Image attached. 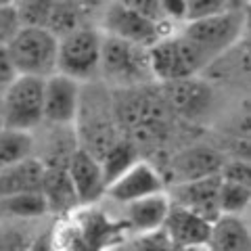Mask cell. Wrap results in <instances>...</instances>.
<instances>
[{"instance_id": "1", "label": "cell", "mask_w": 251, "mask_h": 251, "mask_svg": "<svg viewBox=\"0 0 251 251\" xmlns=\"http://www.w3.org/2000/svg\"><path fill=\"white\" fill-rule=\"evenodd\" d=\"M247 6L234 2L230 9L216 13L211 17L188 21L182 25V34L188 42L205 54L209 63L226 50H232L245 34L247 27Z\"/></svg>"}, {"instance_id": "2", "label": "cell", "mask_w": 251, "mask_h": 251, "mask_svg": "<svg viewBox=\"0 0 251 251\" xmlns=\"http://www.w3.org/2000/svg\"><path fill=\"white\" fill-rule=\"evenodd\" d=\"M99 75L117 90H130L153 82L149 49L103 36Z\"/></svg>"}, {"instance_id": "3", "label": "cell", "mask_w": 251, "mask_h": 251, "mask_svg": "<svg viewBox=\"0 0 251 251\" xmlns=\"http://www.w3.org/2000/svg\"><path fill=\"white\" fill-rule=\"evenodd\" d=\"M149 63H151L153 80L176 84L197 77L209 65V59L180 31H174L149 49Z\"/></svg>"}, {"instance_id": "4", "label": "cell", "mask_w": 251, "mask_h": 251, "mask_svg": "<svg viewBox=\"0 0 251 251\" xmlns=\"http://www.w3.org/2000/svg\"><path fill=\"white\" fill-rule=\"evenodd\" d=\"M103 34L97 25L80 27L59 38L57 44V74L88 84L99 77Z\"/></svg>"}, {"instance_id": "5", "label": "cell", "mask_w": 251, "mask_h": 251, "mask_svg": "<svg viewBox=\"0 0 251 251\" xmlns=\"http://www.w3.org/2000/svg\"><path fill=\"white\" fill-rule=\"evenodd\" d=\"M59 40L42 27H21L19 34L6 44L11 63L17 75L46 80L57 74Z\"/></svg>"}, {"instance_id": "6", "label": "cell", "mask_w": 251, "mask_h": 251, "mask_svg": "<svg viewBox=\"0 0 251 251\" xmlns=\"http://www.w3.org/2000/svg\"><path fill=\"white\" fill-rule=\"evenodd\" d=\"M99 15V29L103 36L143 46V49H151L161 38L176 31L157 25L155 21L145 17L132 2H111L103 6Z\"/></svg>"}, {"instance_id": "7", "label": "cell", "mask_w": 251, "mask_h": 251, "mask_svg": "<svg viewBox=\"0 0 251 251\" xmlns=\"http://www.w3.org/2000/svg\"><path fill=\"white\" fill-rule=\"evenodd\" d=\"M44 122V80L17 75L4 88L2 128L31 132Z\"/></svg>"}, {"instance_id": "8", "label": "cell", "mask_w": 251, "mask_h": 251, "mask_svg": "<svg viewBox=\"0 0 251 251\" xmlns=\"http://www.w3.org/2000/svg\"><path fill=\"white\" fill-rule=\"evenodd\" d=\"M74 220L65 224V230L52 228V251H100L109 234L126 232L122 222L111 224L107 216H100L92 209L80 214H69Z\"/></svg>"}, {"instance_id": "9", "label": "cell", "mask_w": 251, "mask_h": 251, "mask_svg": "<svg viewBox=\"0 0 251 251\" xmlns=\"http://www.w3.org/2000/svg\"><path fill=\"white\" fill-rule=\"evenodd\" d=\"M82 84L54 74L44 80V122L54 128H74L80 111Z\"/></svg>"}, {"instance_id": "10", "label": "cell", "mask_w": 251, "mask_h": 251, "mask_svg": "<svg viewBox=\"0 0 251 251\" xmlns=\"http://www.w3.org/2000/svg\"><path fill=\"white\" fill-rule=\"evenodd\" d=\"M163 191H166V182H163L161 174L149 161L138 159L134 166L130 170H126L117 180L107 184L105 197L122 207V205H128V203H134L138 199L151 197V195L163 193Z\"/></svg>"}, {"instance_id": "11", "label": "cell", "mask_w": 251, "mask_h": 251, "mask_svg": "<svg viewBox=\"0 0 251 251\" xmlns=\"http://www.w3.org/2000/svg\"><path fill=\"white\" fill-rule=\"evenodd\" d=\"M163 237L172 249L180 251H203L207 245L211 222L184 207L170 205L168 218L163 222Z\"/></svg>"}, {"instance_id": "12", "label": "cell", "mask_w": 251, "mask_h": 251, "mask_svg": "<svg viewBox=\"0 0 251 251\" xmlns=\"http://www.w3.org/2000/svg\"><path fill=\"white\" fill-rule=\"evenodd\" d=\"M218 188H220V176L216 174L199 180H188V182H178L170 191H166V195L170 199V205L184 207L214 224L220 218Z\"/></svg>"}, {"instance_id": "13", "label": "cell", "mask_w": 251, "mask_h": 251, "mask_svg": "<svg viewBox=\"0 0 251 251\" xmlns=\"http://www.w3.org/2000/svg\"><path fill=\"white\" fill-rule=\"evenodd\" d=\"M67 174L69 180L74 184L75 197H77V205L80 207H88L92 203H97L99 199L105 197V176H103V168L97 157H92L88 151H84L82 147H77L72 153L67 161Z\"/></svg>"}, {"instance_id": "14", "label": "cell", "mask_w": 251, "mask_h": 251, "mask_svg": "<svg viewBox=\"0 0 251 251\" xmlns=\"http://www.w3.org/2000/svg\"><path fill=\"white\" fill-rule=\"evenodd\" d=\"M168 211H170V199L166 191H163L151 195V197L138 199L134 203H128V205H122L120 222L128 232L138 234V237H147V234L161 232Z\"/></svg>"}, {"instance_id": "15", "label": "cell", "mask_w": 251, "mask_h": 251, "mask_svg": "<svg viewBox=\"0 0 251 251\" xmlns=\"http://www.w3.org/2000/svg\"><path fill=\"white\" fill-rule=\"evenodd\" d=\"M40 193L46 201L50 218L52 216H67V214H72L75 207H80L77 205L74 184L67 174V166H44V180H42Z\"/></svg>"}, {"instance_id": "16", "label": "cell", "mask_w": 251, "mask_h": 251, "mask_svg": "<svg viewBox=\"0 0 251 251\" xmlns=\"http://www.w3.org/2000/svg\"><path fill=\"white\" fill-rule=\"evenodd\" d=\"M44 180V166L38 157L17 163L0 172V199L23 193H40Z\"/></svg>"}, {"instance_id": "17", "label": "cell", "mask_w": 251, "mask_h": 251, "mask_svg": "<svg viewBox=\"0 0 251 251\" xmlns=\"http://www.w3.org/2000/svg\"><path fill=\"white\" fill-rule=\"evenodd\" d=\"M99 6L94 4H80V2H49L44 29L57 38H63L80 27H90V13Z\"/></svg>"}, {"instance_id": "18", "label": "cell", "mask_w": 251, "mask_h": 251, "mask_svg": "<svg viewBox=\"0 0 251 251\" xmlns=\"http://www.w3.org/2000/svg\"><path fill=\"white\" fill-rule=\"evenodd\" d=\"M203 251H249V226L243 216H220Z\"/></svg>"}, {"instance_id": "19", "label": "cell", "mask_w": 251, "mask_h": 251, "mask_svg": "<svg viewBox=\"0 0 251 251\" xmlns=\"http://www.w3.org/2000/svg\"><path fill=\"white\" fill-rule=\"evenodd\" d=\"M46 228H50L49 218L42 220L0 218V251H27Z\"/></svg>"}, {"instance_id": "20", "label": "cell", "mask_w": 251, "mask_h": 251, "mask_svg": "<svg viewBox=\"0 0 251 251\" xmlns=\"http://www.w3.org/2000/svg\"><path fill=\"white\" fill-rule=\"evenodd\" d=\"M220 168H222V159L218 153H214L207 147H197L188 149L186 153L178 157L174 163V174L178 182H188V180L216 176L220 174Z\"/></svg>"}, {"instance_id": "21", "label": "cell", "mask_w": 251, "mask_h": 251, "mask_svg": "<svg viewBox=\"0 0 251 251\" xmlns=\"http://www.w3.org/2000/svg\"><path fill=\"white\" fill-rule=\"evenodd\" d=\"M168 99L176 111L184 115H197L209 105V88L205 82L191 77V80L168 84Z\"/></svg>"}, {"instance_id": "22", "label": "cell", "mask_w": 251, "mask_h": 251, "mask_svg": "<svg viewBox=\"0 0 251 251\" xmlns=\"http://www.w3.org/2000/svg\"><path fill=\"white\" fill-rule=\"evenodd\" d=\"M36 140L31 132L11 130L0 126V172L34 157Z\"/></svg>"}, {"instance_id": "23", "label": "cell", "mask_w": 251, "mask_h": 251, "mask_svg": "<svg viewBox=\"0 0 251 251\" xmlns=\"http://www.w3.org/2000/svg\"><path fill=\"white\" fill-rule=\"evenodd\" d=\"M0 218L42 220V218H50V214L42 193H23L0 199Z\"/></svg>"}, {"instance_id": "24", "label": "cell", "mask_w": 251, "mask_h": 251, "mask_svg": "<svg viewBox=\"0 0 251 251\" xmlns=\"http://www.w3.org/2000/svg\"><path fill=\"white\" fill-rule=\"evenodd\" d=\"M138 161V153L132 140L120 138L117 143L109 149V151L100 157V168H103L105 182L111 184L113 180H117L126 170H130Z\"/></svg>"}, {"instance_id": "25", "label": "cell", "mask_w": 251, "mask_h": 251, "mask_svg": "<svg viewBox=\"0 0 251 251\" xmlns=\"http://www.w3.org/2000/svg\"><path fill=\"white\" fill-rule=\"evenodd\" d=\"M249 205V184L228 182L220 178L218 207L220 216H243Z\"/></svg>"}, {"instance_id": "26", "label": "cell", "mask_w": 251, "mask_h": 251, "mask_svg": "<svg viewBox=\"0 0 251 251\" xmlns=\"http://www.w3.org/2000/svg\"><path fill=\"white\" fill-rule=\"evenodd\" d=\"M17 2H0V44L6 46L21 29Z\"/></svg>"}, {"instance_id": "27", "label": "cell", "mask_w": 251, "mask_h": 251, "mask_svg": "<svg viewBox=\"0 0 251 251\" xmlns=\"http://www.w3.org/2000/svg\"><path fill=\"white\" fill-rule=\"evenodd\" d=\"M232 4L234 2H226V0H191V2H186L184 23L211 17V15H216V13H222L226 9H230Z\"/></svg>"}, {"instance_id": "28", "label": "cell", "mask_w": 251, "mask_h": 251, "mask_svg": "<svg viewBox=\"0 0 251 251\" xmlns=\"http://www.w3.org/2000/svg\"><path fill=\"white\" fill-rule=\"evenodd\" d=\"M222 180H228V182H239V184H249V163L234 159L230 163H222L220 168V174Z\"/></svg>"}, {"instance_id": "29", "label": "cell", "mask_w": 251, "mask_h": 251, "mask_svg": "<svg viewBox=\"0 0 251 251\" xmlns=\"http://www.w3.org/2000/svg\"><path fill=\"white\" fill-rule=\"evenodd\" d=\"M17 74H15V67L11 63V57H9V50H6V46L0 44V86H9Z\"/></svg>"}, {"instance_id": "30", "label": "cell", "mask_w": 251, "mask_h": 251, "mask_svg": "<svg viewBox=\"0 0 251 251\" xmlns=\"http://www.w3.org/2000/svg\"><path fill=\"white\" fill-rule=\"evenodd\" d=\"M27 251H52V226L50 228H46Z\"/></svg>"}]
</instances>
